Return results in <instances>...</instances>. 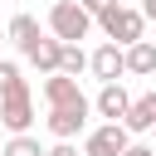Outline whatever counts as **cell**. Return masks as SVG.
<instances>
[{"label": "cell", "instance_id": "52a82bcc", "mask_svg": "<svg viewBox=\"0 0 156 156\" xmlns=\"http://www.w3.org/2000/svg\"><path fill=\"white\" fill-rule=\"evenodd\" d=\"M127 107H132V93H127L122 83H102V88H98V98H93V112H98V117H107V122H122V117H127Z\"/></svg>", "mask_w": 156, "mask_h": 156}, {"label": "cell", "instance_id": "ffe728a7", "mask_svg": "<svg viewBox=\"0 0 156 156\" xmlns=\"http://www.w3.org/2000/svg\"><path fill=\"white\" fill-rule=\"evenodd\" d=\"M0 44H5V29H0Z\"/></svg>", "mask_w": 156, "mask_h": 156}, {"label": "cell", "instance_id": "7a4b0ae2", "mask_svg": "<svg viewBox=\"0 0 156 156\" xmlns=\"http://www.w3.org/2000/svg\"><path fill=\"white\" fill-rule=\"evenodd\" d=\"M98 24H102L107 44H117V49H132L136 39H146V20H141V10H132V5H112L107 15H98Z\"/></svg>", "mask_w": 156, "mask_h": 156}, {"label": "cell", "instance_id": "ac0fdd59", "mask_svg": "<svg viewBox=\"0 0 156 156\" xmlns=\"http://www.w3.org/2000/svg\"><path fill=\"white\" fill-rule=\"evenodd\" d=\"M122 156H156V151H151V146H146V141H132V146H127V151H122Z\"/></svg>", "mask_w": 156, "mask_h": 156}, {"label": "cell", "instance_id": "8fae6325", "mask_svg": "<svg viewBox=\"0 0 156 156\" xmlns=\"http://www.w3.org/2000/svg\"><path fill=\"white\" fill-rule=\"evenodd\" d=\"M122 63H127V73L151 78V73H156V44H151V39H136L132 49H122Z\"/></svg>", "mask_w": 156, "mask_h": 156}, {"label": "cell", "instance_id": "277c9868", "mask_svg": "<svg viewBox=\"0 0 156 156\" xmlns=\"http://www.w3.org/2000/svg\"><path fill=\"white\" fill-rule=\"evenodd\" d=\"M127 146H132V136H127L122 122H102L83 136V156H122Z\"/></svg>", "mask_w": 156, "mask_h": 156}, {"label": "cell", "instance_id": "9c48e42d", "mask_svg": "<svg viewBox=\"0 0 156 156\" xmlns=\"http://www.w3.org/2000/svg\"><path fill=\"white\" fill-rule=\"evenodd\" d=\"M122 127H127V136H132V132H151V127H156V88H151V93H141V98H132V107H127Z\"/></svg>", "mask_w": 156, "mask_h": 156}, {"label": "cell", "instance_id": "30bf717a", "mask_svg": "<svg viewBox=\"0 0 156 156\" xmlns=\"http://www.w3.org/2000/svg\"><path fill=\"white\" fill-rule=\"evenodd\" d=\"M58 49H63L58 39H49V34H39V39H34L29 49H24V58H29V63H34V68H39L44 78H49V73H58Z\"/></svg>", "mask_w": 156, "mask_h": 156}, {"label": "cell", "instance_id": "4fadbf2b", "mask_svg": "<svg viewBox=\"0 0 156 156\" xmlns=\"http://www.w3.org/2000/svg\"><path fill=\"white\" fill-rule=\"evenodd\" d=\"M83 68H88V54H83V44H63V49H58V73L78 83V73H83Z\"/></svg>", "mask_w": 156, "mask_h": 156}, {"label": "cell", "instance_id": "2e32d148", "mask_svg": "<svg viewBox=\"0 0 156 156\" xmlns=\"http://www.w3.org/2000/svg\"><path fill=\"white\" fill-rule=\"evenodd\" d=\"M78 5H83V10H88V15H93V20H98V15H107V10H112V5H117V0H78Z\"/></svg>", "mask_w": 156, "mask_h": 156}, {"label": "cell", "instance_id": "5b68a950", "mask_svg": "<svg viewBox=\"0 0 156 156\" xmlns=\"http://www.w3.org/2000/svg\"><path fill=\"white\" fill-rule=\"evenodd\" d=\"M88 117H93V102H83V107H49L44 127L54 132V141H73V136L88 127Z\"/></svg>", "mask_w": 156, "mask_h": 156}, {"label": "cell", "instance_id": "9a60e30c", "mask_svg": "<svg viewBox=\"0 0 156 156\" xmlns=\"http://www.w3.org/2000/svg\"><path fill=\"white\" fill-rule=\"evenodd\" d=\"M15 83H20V63L15 58H0V93H10Z\"/></svg>", "mask_w": 156, "mask_h": 156}, {"label": "cell", "instance_id": "44dd1931", "mask_svg": "<svg viewBox=\"0 0 156 156\" xmlns=\"http://www.w3.org/2000/svg\"><path fill=\"white\" fill-rule=\"evenodd\" d=\"M151 132H156V127H151ZM151 151H156V141H151Z\"/></svg>", "mask_w": 156, "mask_h": 156}, {"label": "cell", "instance_id": "e0dca14e", "mask_svg": "<svg viewBox=\"0 0 156 156\" xmlns=\"http://www.w3.org/2000/svg\"><path fill=\"white\" fill-rule=\"evenodd\" d=\"M44 156H78V146H73V141H54Z\"/></svg>", "mask_w": 156, "mask_h": 156}, {"label": "cell", "instance_id": "7c38bea8", "mask_svg": "<svg viewBox=\"0 0 156 156\" xmlns=\"http://www.w3.org/2000/svg\"><path fill=\"white\" fill-rule=\"evenodd\" d=\"M39 34H44V29H39V20H34V15H15V20L5 24V39H10V44H20V49H29Z\"/></svg>", "mask_w": 156, "mask_h": 156}, {"label": "cell", "instance_id": "3957f363", "mask_svg": "<svg viewBox=\"0 0 156 156\" xmlns=\"http://www.w3.org/2000/svg\"><path fill=\"white\" fill-rule=\"evenodd\" d=\"M0 122H5L10 136H29V122H34V93H29L24 78H20L10 93H0Z\"/></svg>", "mask_w": 156, "mask_h": 156}, {"label": "cell", "instance_id": "5bb4252c", "mask_svg": "<svg viewBox=\"0 0 156 156\" xmlns=\"http://www.w3.org/2000/svg\"><path fill=\"white\" fill-rule=\"evenodd\" d=\"M0 156H44V146H39V141H34V136H10V141H5V151H0Z\"/></svg>", "mask_w": 156, "mask_h": 156}, {"label": "cell", "instance_id": "ba28073f", "mask_svg": "<svg viewBox=\"0 0 156 156\" xmlns=\"http://www.w3.org/2000/svg\"><path fill=\"white\" fill-rule=\"evenodd\" d=\"M44 102H49V107H83L88 98H83V88H78L73 78L49 73V78H44Z\"/></svg>", "mask_w": 156, "mask_h": 156}, {"label": "cell", "instance_id": "8992f818", "mask_svg": "<svg viewBox=\"0 0 156 156\" xmlns=\"http://www.w3.org/2000/svg\"><path fill=\"white\" fill-rule=\"evenodd\" d=\"M88 73H93L98 83H122V73H127L122 49H117V44H98V49L88 54Z\"/></svg>", "mask_w": 156, "mask_h": 156}, {"label": "cell", "instance_id": "d6986e66", "mask_svg": "<svg viewBox=\"0 0 156 156\" xmlns=\"http://www.w3.org/2000/svg\"><path fill=\"white\" fill-rule=\"evenodd\" d=\"M141 20H156V0H141Z\"/></svg>", "mask_w": 156, "mask_h": 156}, {"label": "cell", "instance_id": "6da1fadb", "mask_svg": "<svg viewBox=\"0 0 156 156\" xmlns=\"http://www.w3.org/2000/svg\"><path fill=\"white\" fill-rule=\"evenodd\" d=\"M88 34H93V15H88L78 0H58V5L49 10V39L78 44V39H88Z\"/></svg>", "mask_w": 156, "mask_h": 156}]
</instances>
